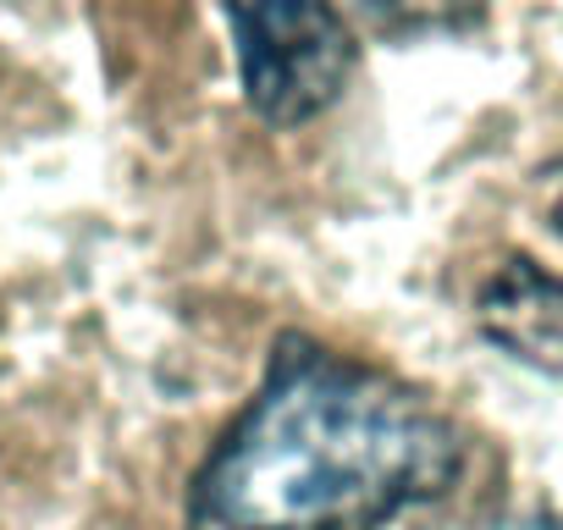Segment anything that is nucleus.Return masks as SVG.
Instances as JSON below:
<instances>
[{"instance_id": "obj_1", "label": "nucleus", "mask_w": 563, "mask_h": 530, "mask_svg": "<svg viewBox=\"0 0 563 530\" xmlns=\"http://www.w3.org/2000/svg\"><path fill=\"white\" fill-rule=\"evenodd\" d=\"M464 475V431L415 382L305 332L276 338L254 398L188 486L194 530H387Z\"/></svg>"}, {"instance_id": "obj_2", "label": "nucleus", "mask_w": 563, "mask_h": 530, "mask_svg": "<svg viewBox=\"0 0 563 530\" xmlns=\"http://www.w3.org/2000/svg\"><path fill=\"white\" fill-rule=\"evenodd\" d=\"M243 100L271 128H305L354 78V34L332 0H227Z\"/></svg>"}, {"instance_id": "obj_3", "label": "nucleus", "mask_w": 563, "mask_h": 530, "mask_svg": "<svg viewBox=\"0 0 563 530\" xmlns=\"http://www.w3.org/2000/svg\"><path fill=\"white\" fill-rule=\"evenodd\" d=\"M475 327L508 360L563 376V277L541 260H508L475 299Z\"/></svg>"}, {"instance_id": "obj_4", "label": "nucleus", "mask_w": 563, "mask_h": 530, "mask_svg": "<svg viewBox=\"0 0 563 530\" xmlns=\"http://www.w3.org/2000/svg\"><path fill=\"white\" fill-rule=\"evenodd\" d=\"M365 18H376L382 29H431V23H459L470 18L481 0H354Z\"/></svg>"}, {"instance_id": "obj_5", "label": "nucleus", "mask_w": 563, "mask_h": 530, "mask_svg": "<svg viewBox=\"0 0 563 530\" xmlns=\"http://www.w3.org/2000/svg\"><path fill=\"white\" fill-rule=\"evenodd\" d=\"M503 530H563V514H547V508H536V514H519V519H508Z\"/></svg>"}]
</instances>
